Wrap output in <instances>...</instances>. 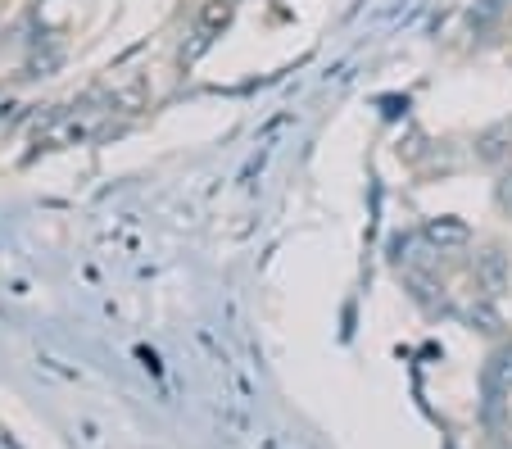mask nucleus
I'll return each instance as SVG.
<instances>
[{"mask_svg": "<svg viewBox=\"0 0 512 449\" xmlns=\"http://www.w3.org/2000/svg\"><path fill=\"white\" fill-rule=\"evenodd\" d=\"M472 282H476V291L494 295V300L512 295V254L503 245H481L472 254Z\"/></svg>", "mask_w": 512, "mask_h": 449, "instance_id": "1", "label": "nucleus"}, {"mask_svg": "<svg viewBox=\"0 0 512 449\" xmlns=\"http://www.w3.org/2000/svg\"><path fill=\"white\" fill-rule=\"evenodd\" d=\"M422 241L431 245V250H440V254L467 250V245H472V227H467L463 218H454V214H435V218H426L422 223Z\"/></svg>", "mask_w": 512, "mask_h": 449, "instance_id": "2", "label": "nucleus"}, {"mask_svg": "<svg viewBox=\"0 0 512 449\" xmlns=\"http://www.w3.org/2000/svg\"><path fill=\"white\" fill-rule=\"evenodd\" d=\"M472 159L476 164H485V168H503V164H512V132H508V123H490V127H481L472 137Z\"/></svg>", "mask_w": 512, "mask_h": 449, "instance_id": "3", "label": "nucleus"}, {"mask_svg": "<svg viewBox=\"0 0 512 449\" xmlns=\"http://www.w3.org/2000/svg\"><path fill=\"white\" fill-rule=\"evenodd\" d=\"M463 323L472 327V332L490 336V341H503V327H508L499 313V300H494V295H481V291L463 304Z\"/></svg>", "mask_w": 512, "mask_h": 449, "instance_id": "4", "label": "nucleus"}, {"mask_svg": "<svg viewBox=\"0 0 512 449\" xmlns=\"http://www.w3.org/2000/svg\"><path fill=\"white\" fill-rule=\"evenodd\" d=\"M485 391L490 400H512V336H503L485 359Z\"/></svg>", "mask_w": 512, "mask_h": 449, "instance_id": "5", "label": "nucleus"}, {"mask_svg": "<svg viewBox=\"0 0 512 449\" xmlns=\"http://www.w3.org/2000/svg\"><path fill=\"white\" fill-rule=\"evenodd\" d=\"M404 286H408V295H413V300L422 304L426 313L445 309V282H440L435 273H426V268H408V273H404Z\"/></svg>", "mask_w": 512, "mask_h": 449, "instance_id": "6", "label": "nucleus"}, {"mask_svg": "<svg viewBox=\"0 0 512 449\" xmlns=\"http://www.w3.org/2000/svg\"><path fill=\"white\" fill-rule=\"evenodd\" d=\"M236 19V0H204L200 5V32H223Z\"/></svg>", "mask_w": 512, "mask_h": 449, "instance_id": "7", "label": "nucleus"}, {"mask_svg": "<svg viewBox=\"0 0 512 449\" xmlns=\"http://www.w3.org/2000/svg\"><path fill=\"white\" fill-rule=\"evenodd\" d=\"M490 200H494V209H499L503 218L512 223V164H503V168H494V182H490Z\"/></svg>", "mask_w": 512, "mask_h": 449, "instance_id": "8", "label": "nucleus"}, {"mask_svg": "<svg viewBox=\"0 0 512 449\" xmlns=\"http://www.w3.org/2000/svg\"><path fill=\"white\" fill-rule=\"evenodd\" d=\"M0 449H19V440H14L10 431H0Z\"/></svg>", "mask_w": 512, "mask_h": 449, "instance_id": "9", "label": "nucleus"}, {"mask_svg": "<svg viewBox=\"0 0 512 449\" xmlns=\"http://www.w3.org/2000/svg\"><path fill=\"white\" fill-rule=\"evenodd\" d=\"M503 123H508V132H512V114H508V118H503Z\"/></svg>", "mask_w": 512, "mask_h": 449, "instance_id": "10", "label": "nucleus"}]
</instances>
